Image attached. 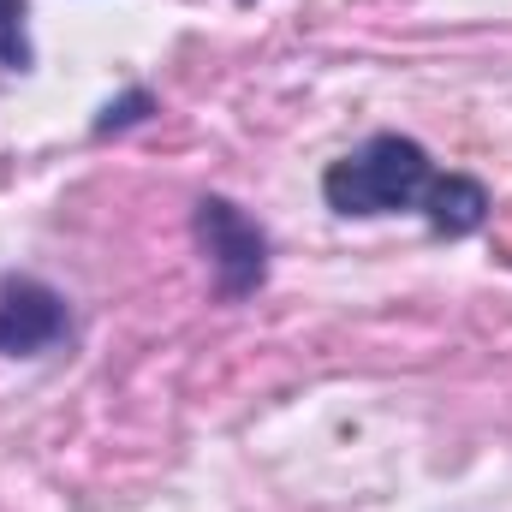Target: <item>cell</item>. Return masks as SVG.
<instances>
[{
    "instance_id": "1",
    "label": "cell",
    "mask_w": 512,
    "mask_h": 512,
    "mask_svg": "<svg viewBox=\"0 0 512 512\" xmlns=\"http://www.w3.org/2000/svg\"><path fill=\"white\" fill-rule=\"evenodd\" d=\"M322 197L334 215H358V221L417 209L441 239H465L489 221V191L465 173H441L429 149L399 131H376L370 143L340 155L322 173Z\"/></svg>"
},
{
    "instance_id": "2",
    "label": "cell",
    "mask_w": 512,
    "mask_h": 512,
    "mask_svg": "<svg viewBox=\"0 0 512 512\" xmlns=\"http://www.w3.org/2000/svg\"><path fill=\"white\" fill-rule=\"evenodd\" d=\"M191 227H197V245L209 251L221 298H251L256 286H262V274H268V239H262V227L239 203H227V197H203L197 215H191Z\"/></svg>"
},
{
    "instance_id": "3",
    "label": "cell",
    "mask_w": 512,
    "mask_h": 512,
    "mask_svg": "<svg viewBox=\"0 0 512 512\" xmlns=\"http://www.w3.org/2000/svg\"><path fill=\"white\" fill-rule=\"evenodd\" d=\"M60 340H72L66 298L36 274H6L0 280V358H42Z\"/></svg>"
},
{
    "instance_id": "4",
    "label": "cell",
    "mask_w": 512,
    "mask_h": 512,
    "mask_svg": "<svg viewBox=\"0 0 512 512\" xmlns=\"http://www.w3.org/2000/svg\"><path fill=\"white\" fill-rule=\"evenodd\" d=\"M30 0H0V72H30Z\"/></svg>"
}]
</instances>
